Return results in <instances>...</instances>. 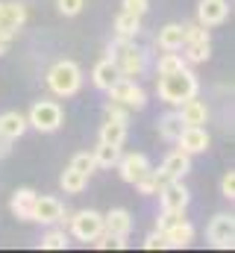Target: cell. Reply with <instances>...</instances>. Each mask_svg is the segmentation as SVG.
Segmentation results:
<instances>
[{
	"instance_id": "27",
	"label": "cell",
	"mask_w": 235,
	"mask_h": 253,
	"mask_svg": "<svg viewBox=\"0 0 235 253\" xmlns=\"http://www.w3.org/2000/svg\"><path fill=\"white\" fill-rule=\"evenodd\" d=\"M100 141L123 144V141H126V124H123V121H112V118H106L103 126H100Z\"/></svg>"
},
{
	"instance_id": "8",
	"label": "cell",
	"mask_w": 235,
	"mask_h": 253,
	"mask_svg": "<svg viewBox=\"0 0 235 253\" xmlns=\"http://www.w3.org/2000/svg\"><path fill=\"white\" fill-rule=\"evenodd\" d=\"M118 171H120V180H123V183L135 186V183L150 171V159H147L144 153H120Z\"/></svg>"
},
{
	"instance_id": "10",
	"label": "cell",
	"mask_w": 235,
	"mask_h": 253,
	"mask_svg": "<svg viewBox=\"0 0 235 253\" xmlns=\"http://www.w3.org/2000/svg\"><path fill=\"white\" fill-rule=\"evenodd\" d=\"M159 200H162V209H179V212H185L191 194L182 186V180H168V183L159 189Z\"/></svg>"
},
{
	"instance_id": "33",
	"label": "cell",
	"mask_w": 235,
	"mask_h": 253,
	"mask_svg": "<svg viewBox=\"0 0 235 253\" xmlns=\"http://www.w3.org/2000/svg\"><path fill=\"white\" fill-rule=\"evenodd\" d=\"M103 112H106V118H112V121H123V124H129V109L120 106V103H115V100H109Z\"/></svg>"
},
{
	"instance_id": "14",
	"label": "cell",
	"mask_w": 235,
	"mask_h": 253,
	"mask_svg": "<svg viewBox=\"0 0 235 253\" xmlns=\"http://www.w3.org/2000/svg\"><path fill=\"white\" fill-rule=\"evenodd\" d=\"M132 230V215L126 209H109L103 215V233L106 236H115V239H126Z\"/></svg>"
},
{
	"instance_id": "39",
	"label": "cell",
	"mask_w": 235,
	"mask_h": 253,
	"mask_svg": "<svg viewBox=\"0 0 235 253\" xmlns=\"http://www.w3.org/2000/svg\"><path fill=\"white\" fill-rule=\"evenodd\" d=\"M9 47H12V36H3V33H0V56H3Z\"/></svg>"
},
{
	"instance_id": "37",
	"label": "cell",
	"mask_w": 235,
	"mask_h": 253,
	"mask_svg": "<svg viewBox=\"0 0 235 253\" xmlns=\"http://www.w3.org/2000/svg\"><path fill=\"white\" fill-rule=\"evenodd\" d=\"M221 194H224L227 200L235 197V171H227V174H224V180H221Z\"/></svg>"
},
{
	"instance_id": "21",
	"label": "cell",
	"mask_w": 235,
	"mask_h": 253,
	"mask_svg": "<svg viewBox=\"0 0 235 253\" xmlns=\"http://www.w3.org/2000/svg\"><path fill=\"white\" fill-rule=\"evenodd\" d=\"M118 77H120V74H118V65L112 62L109 56H106V59H100V62L94 65V71H91V83H94L97 88H103V91L115 83Z\"/></svg>"
},
{
	"instance_id": "19",
	"label": "cell",
	"mask_w": 235,
	"mask_h": 253,
	"mask_svg": "<svg viewBox=\"0 0 235 253\" xmlns=\"http://www.w3.org/2000/svg\"><path fill=\"white\" fill-rule=\"evenodd\" d=\"M27 115H21V112H3L0 115V135H6L9 141H15V138H21L24 132H27Z\"/></svg>"
},
{
	"instance_id": "7",
	"label": "cell",
	"mask_w": 235,
	"mask_h": 253,
	"mask_svg": "<svg viewBox=\"0 0 235 253\" xmlns=\"http://www.w3.org/2000/svg\"><path fill=\"white\" fill-rule=\"evenodd\" d=\"M206 236H209V242H212L215 248H221V251H233L235 248V218L233 215H227V212L215 215V218L209 221Z\"/></svg>"
},
{
	"instance_id": "6",
	"label": "cell",
	"mask_w": 235,
	"mask_h": 253,
	"mask_svg": "<svg viewBox=\"0 0 235 253\" xmlns=\"http://www.w3.org/2000/svg\"><path fill=\"white\" fill-rule=\"evenodd\" d=\"M71 233H74V239H79V242H94L100 233H103V215L97 212V209H82V212H77L74 218H71Z\"/></svg>"
},
{
	"instance_id": "35",
	"label": "cell",
	"mask_w": 235,
	"mask_h": 253,
	"mask_svg": "<svg viewBox=\"0 0 235 253\" xmlns=\"http://www.w3.org/2000/svg\"><path fill=\"white\" fill-rule=\"evenodd\" d=\"M150 9V0H123V12H132L138 18H144Z\"/></svg>"
},
{
	"instance_id": "31",
	"label": "cell",
	"mask_w": 235,
	"mask_h": 253,
	"mask_svg": "<svg viewBox=\"0 0 235 253\" xmlns=\"http://www.w3.org/2000/svg\"><path fill=\"white\" fill-rule=\"evenodd\" d=\"M179 221H185V212H179V209H162V215L156 218V230L165 233V230L176 227Z\"/></svg>"
},
{
	"instance_id": "18",
	"label": "cell",
	"mask_w": 235,
	"mask_h": 253,
	"mask_svg": "<svg viewBox=\"0 0 235 253\" xmlns=\"http://www.w3.org/2000/svg\"><path fill=\"white\" fill-rule=\"evenodd\" d=\"M36 191L33 189H18L12 194V200H9V209L15 212V218H21V221H33V206H36Z\"/></svg>"
},
{
	"instance_id": "25",
	"label": "cell",
	"mask_w": 235,
	"mask_h": 253,
	"mask_svg": "<svg viewBox=\"0 0 235 253\" xmlns=\"http://www.w3.org/2000/svg\"><path fill=\"white\" fill-rule=\"evenodd\" d=\"M115 33L123 36V39H135L141 33V18L132 15V12H120L115 18Z\"/></svg>"
},
{
	"instance_id": "23",
	"label": "cell",
	"mask_w": 235,
	"mask_h": 253,
	"mask_svg": "<svg viewBox=\"0 0 235 253\" xmlns=\"http://www.w3.org/2000/svg\"><path fill=\"white\" fill-rule=\"evenodd\" d=\"M91 156H94V162H97V168H112L118 165V159H120V144H109V141H100L94 150H91Z\"/></svg>"
},
{
	"instance_id": "36",
	"label": "cell",
	"mask_w": 235,
	"mask_h": 253,
	"mask_svg": "<svg viewBox=\"0 0 235 253\" xmlns=\"http://www.w3.org/2000/svg\"><path fill=\"white\" fill-rule=\"evenodd\" d=\"M144 248H147V251H162V248H168L165 233H159V230H156V233H150V236L144 239Z\"/></svg>"
},
{
	"instance_id": "30",
	"label": "cell",
	"mask_w": 235,
	"mask_h": 253,
	"mask_svg": "<svg viewBox=\"0 0 235 253\" xmlns=\"http://www.w3.org/2000/svg\"><path fill=\"white\" fill-rule=\"evenodd\" d=\"M71 242H68V233L65 230H50L44 239H41V251H65Z\"/></svg>"
},
{
	"instance_id": "20",
	"label": "cell",
	"mask_w": 235,
	"mask_h": 253,
	"mask_svg": "<svg viewBox=\"0 0 235 253\" xmlns=\"http://www.w3.org/2000/svg\"><path fill=\"white\" fill-rule=\"evenodd\" d=\"M182 42H185V27L182 24H165L159 30V36H156V44L162 50H179Z\"/></svg>"
},
{
	"instance_id": "13",
	"label": "cell",
	"mask_w": 235,
	"mask_h": 253,
	"mask_svg": "<svg viewBox=\"0 0 235 253\" xmlns=\"http://www.w3.org/2000/svg\"><path fill=\"white\" fill-rule=\"evenodd\" d=\"M188 171H191V153H185L182 147L174 150V153H168L165 162H162V168H159V174L165 180H182Z\"/></svg>"
},
{
	"instance_id": "29",
	"label": "cell",
	"mask_w": 235,
	"mask_h": 253,
	"mask_svg": "<svg viewBox=\"0 0 235 253\" xmlns=\"http://www.w3.org/2000/svg\"><path fill=\"white\" fill-rule=\"evenodd\" d=\"M179 68H185V59H182V53H176V50H165V53L159 56V62H156L159 77H162V74H174Z\"/></svg>"
},
{
	"instance_id": "26",
	"label": "cell",
	"mask_w": 235,
	"mask_h": 253,
	"mask_svg": "<svg viewBox=\"0 0 235 253\" xmlns=\"http://www.w3.org/2000/svg\"><path fill=\"white\" fill-rule=\"evenodd\" d=\"M59 186H62L65 194H79V191L88 186V177L79 174L77 168H68V171H62V177H59Z\"/></svg>"
},
{
	"instance_id": "24",
	"label": "cell",
	"mask_w": 235,
	"mask_h": 253,
	"mask_svg": "<svg viewBox=\"0 0 235 253\" xmlns=\"http://www.w3.org/2000/svg\"><path fill=\"white\" fill-rule=\"evenodd\" d=\"M159 135L165 138V141H176L179 138V132L185 129V121L179 118V112H168V115H162L159 118Z\"/></svg>"
},
{
	"instance_id": "3",
	"label": "cell",
	"mask_w": 235,
	"mask_h": 253,
	"mask_svg": "<svg viewBox=\"0 0 235 253\" xmlns=\"http://www.w3.org/2000/svg\"><path fill=\"white\" fill-rule=\"evenodd\" d=\"M47 88L56 97H74L82 88V71H79V65L71 62V59L56 62L47 71Z\"/></svg>"
},
{
	"instance_id": "17",
	"label": "cell",
	"mask_w": 235,
	"mask_h": 253,
	"mask_svg": "<svg viewBox=\"0 0 235 253\" xmlns=\"http://www.w3.org/2000/svg\"><path fill=\"white\" fill-rule=\"evenodd\" d=\"M179 118L185 121V126H203L206 121H209V109H206L203 100L188 97V100L179 103Z\"/></svg>"
},
{
	"instance_id": "34",
	"label": "cell",
	"mask_w": 235,
	"mask_h": 253,
	"mask_svg": "<svg viewBox=\"0 0 235 253\" xmlns=\"http://www.w3.org/2000/svg\"><path fill=\"white\" fill-rule=\"evenodd\" d=\"M59 12L65 15V18H74V15H79L82 12V6H85V0H56Z\"/></svg>"
},
{
	"instance_id": "15",
	"label": "cell",
	"mask_w": 235,
	"mask_h": 253,
	"mask_svg": "<svg viewBox=\"0 0 235 253\" xmlns=\"http://www.w3.org/2000/svg\"><path fill=\"white\" fill-rule=\"evenodd\" d=\"M176 144L185 150V153H203L209 150V132L203 126H185L176 138Z\"/></svg>"
},
{
	"instance_id": "1",
	"label": "cell",
	"mask_w": 235,
	"mask_h": 253,
	"mask_svg": "<svg viewBox=\"0 0 235 253\" xmlns=\"http://www.w3.org/2000/svg\"><path fill=\"white\" fill-rule=\"evenodd\" d=\"M197 91H200V83H197V77H194V71L188 65L174 71V74H162L159 77V85H156L159 100H165L171 106H179L188 97H197Z\"/></svg>"
},
{
	"instance_id": "2",
	"label": "cell",
	"mask_w": 235,
	"mask_h": 253,
	"mask_svg": "<svg viewBox=\"0 0 235 253\" xmlns=\"http://www.w3.org/2000/svg\"><path fill=\"white\" fill-rule=\"evenodd\" d=\"M109 59L118 65V74L129 77V80H135V77H141L147 71V50L138 47L135 39L118 36L115 42L109 44Z\"/></svg>"
},
{
	"instance_id": "32",
	"label": "cell",
	"mask_w": 235,
	"mask_h": 253,
	"mask_svg": "<svg viewBox=\"0 0 235 253\" xmlns=\"http://www.w3.org/2000/svg\"><path fill=\"white\" fill-rule=\"evenodd\" d=\"M71 168H77L79 174L91 177V171L97 168V162H94V156H91V153H77V156L71 159Z\"/></svg>"
},
{
	"instance_id": "38",
	"label": "cell",
	"mask_w": 235,
	"mask_h": 253,
	"mask_svg": "<svg viewBox=\"0 0 235 253\" xmlns=\"http://www.w3.org/2000/svg\"><path fill=\"white\" fill-rule=\"evenodd\" d=\"M9 150H12V141H9L6 135H0V159H3V156H9Z\"/></svg>"
},
{
	"instance_id": "16",
	"label": "cell",
	"mask_w": 235,
	"mask_h": 253,
	"mask_svg": "<svg viewBox=\"0 0 235 253\" xmlns=\"http://www.w3.org/2000/svg\"><path fill=\"white\" fill-rule=\"evenodd\" d=\"M179 50H182L185 65H200V62H206V59L212 56V39H209V36H203V39H191V42H185Z\"/></svg>"
},
{
	"instance_id": "11",
	"label": "cell",
	"mask_w": 235,
	"mask_h": 253,
	"mask_svg": "<svg viewBox=\"0 0 235 253\" xmlns=\"http://www.w3.org/2000/svg\"><path fill=\"white\" fill-rule=\"evenodd\" d=\"M227 15H230L227 0H200V6H197V24H203V27H218L227 21Z\"/></svg>"
},
{
	"instance_id": "22",
	"label": "cell",
	"mask_w": 235,
	"mask_h": 253,
	"mask_svg": "<svg viewBox=\"0 0 235 253\" xmlns=\"http://www.w3.org/2000/svg\"><path fill=\"white\" fill-rule=\"evenodd\" d=\"M165 242H168V248H176V251L188 248V245L194 242V227H191L188 221H179L176 227L165 230Z\"/></svg>"
},
{
	"instance_id": "12",
	"label": "cell",
	"mask_w": 235,
	"mask_h": 253,
	"mask_svg": "<svg viewBox=\"0 0 235 253\" xmlns=\"http://www.w3.org/2000/svg\"><path fill=\"white\" fill-rule=\"evenodd\" d=\"M24 21H27V9L21 3H3L0 0V33L3 36L15 39V33L24 27Z\"/></svg>"
},
{
	"instance_id": "28",
	"label": "cell",
	"mask_w": 235,
	"mask_h": 253,
	"mask_svg": "<svg viewBox=\"0 0 235 253\" xmlns=\"http://www.w3.org/2000/svg\"><path fill=\"white\" fill-rule=\"evenodd\" d=\"M165 183H168V180H165L159 171H153V168H150V171H147V174L135 183V189L141 191V194H159V189H162Z\"/></svg>"
},
{
	"instance_id": "5",
	"label": "cell",
	"mask_w": 235,
	"mask_h": 253,
	"mask_svg": "<svg viewBox=\"0 0 235 253\" xmlns=\"http://www.w3.org/2000/svg\"><path fill=\"white\" fill-rule=\"evenodd\" d=\"M106 91H109V100H115V103L126 106V109H144V106H147L144 88H141L135 80H129V77H118Z\"/></svg>"
},
{
	"instance_id": "9",
	"label": "cell",
	"mask_w": 235,
	"mask_h": 253,
	"mask_svg": "<svg viewBox=\"0 0 235 253\" xmlns=\"http://www.w3.org/2000/svg\"><path fill=\"white\" fill-rule=\"evenodd\" d=\"M33 221H39V224H59V221H65L62 200L50 197V194H39L36 206H33Z\"/></svg>"
},
{
	"instance_id": "4",
	"label": "cell",
	"mask_w": 235,
	"mask_h": 253,
	"mask_svg": "<svg viewBox=\"0 0 235 253\" xmlns=\"http://www.w3.org/2000/svg\"><path fill=\"white\" fill-rule=\"evenodd\" d=\"M62 118H65V112L56 100H36L27 115V124L36 126L39 132H56L62 126Z\"/></svg>"
}]
</instances>
